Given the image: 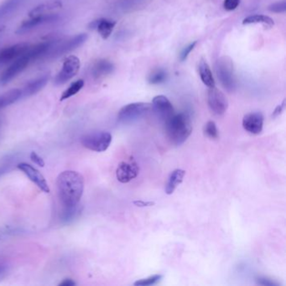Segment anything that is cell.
Here are the masks:
<instances>
[{"label":"cell","mask_w":286,"mask_h":286,"mask_svg":"<svg viewBox=\"0 0 286 286\" xmlns=\"http://www.w3.org/2000/svg\"><path fill=\"white\" fill-rule=\"evenodd\" d=\"M58 196L64 208L78 206L84 191L83 175L73 171H63L56 180Z\"/></svg>","instance_id":"obj_1"},{"label":"cell","mask_w":286,"mask_h":286,"mask_svg":"<svg viewBox=\"0 0 286 286\" xmlns=\"http://www.w3.org/2000/svg\"><path fill=\"white\" fill-rule=\"evenodd\" d=\"M166 127L169 139L176 146L184 144L192 132L191 118L184 113L174 114L166 122Z\"/></svg>","instance_id":"obj_2"},{"label":"cell","mask_w":286,"mask_h":286,"mask_svg":"<svg viewBox=\"0 0 286 286\" xmlns=\"http://www.w3.org/2000/svg\"><path fill=\"white\" fill-rule=\"evenodd\" d=\"M217 77L221 85L229 92H233L236 88L235 75L233 69V60L228 56L219 58L216 65Z\"/></svg>","instance_id":"obj_3"},{"label":"cell","mask_w":286,"mask_h":286,"mask_svg":"<svg viewBox=\"0 0 286 286\" xmlns=\"http://www.w3.org/2000/svg\"><path fill=\"white\" fill-rule=\"evenodd\" d=\"M112 142V135L109 132L97 131L83 135L81 143L83 147L95 152H104L108 150Z\"/></svg>","instance_id":"obj_4"},{"label":"cell","mask_w":286,"mask_h":286,"mask_svg":"<svg viewBox=\"0 0 286 286\" xmlns=\"http://www.w3.org/2000/svg\"><path fill=\"white\" fill-rule=\"evenodd\" d=\"M152 109L151 104L148 103H134L122 107L118 114L119 122L129 124L143 118Z\"/></svg>","instance_id":"obj_5"},{"label":"cell","mask_w":286,"mask_h":286,"mask_svg":"<svg viewBox=\"0 0 286 286\" xmlns=\"http://www.w3.org/2000/svg\"><path fill=\"white\" fill-rule=\"evenodd\" d=\"M88 35L85 33L79 34L76 36H72L68 39H66L64 42H59L51 48V51L47 54V58H57L60 57L65 54L69 53L71 51L76 50L80 46H83L87 39Z\"/></svg>","instance_id":"obj_6"},{"label":"cell","mask_w":286,"mask_h":286,"mask_svg":"<svg viewBox=\"0 0 286 286\" xmlns=\"http://www.w3.org/2000/svg\"><path fill=\"white\" fill-rule=\"evenodd\" d=\"M80 67L81 63L79 58L76 55H69L65 59L63 68L55 76L54 83L57 86L67 83L78 73Z\"/></svg>","instance_id":"obj_7"},{"label":"cell","mask_w":286,"mask_h":286,"mask_svg":"<svg viewBox=\"0 0 286 286\" xmlns=\"http://www.w3.org/2000/svg\"><path fill=\"white\" fill-rule=\"evenodd\" d=\"M208 104L210 110L216 115H222L229 109V100L223 92L216 87L208 89Z\"/></svg>","instance_id":"obj_8"},{"label":"cell","mask_w":286,"mask_h":286,"mask_svg":"<svg viewBox=\"0 0 286 286\" xmlns=\"http://www.w3.org/2000/svg\"><path fill=\"white\" fill-rule=\"evenodd\" d=\"M31 63L30 58L28 56L27 54L22 55L16 60L12 62L11 65L3 72L0 76V84L6 85L8 83L15 78L18 74L26 70V67Z\"/></svg>","instance_id":"obj_9"},{"label":"cell","mask_w":286,"mask_h":286,"mask_svg":"<svg viewBox=\"0 0 286 286\" xmlns=\"http://www.w3.org/2000/svg\"><path fill=\"white\" fill-rule=\"evenodd\" d=\"M151 106L158 118L163 120L165 122H167L175 114L173 105L171 104L170 100L163 95H159L154 97Z\"/></svg>","instance_id":"obj_10"},{"label":"cell","mask_w":286,"mask_h":286,"mask_svg":"<svg viewBox=\"0 0 286 286\" xmlns=\"http://www.w3.org/2000/svg\"><path fill=\"white\" fill-rule=\"evenodd\" d=\"M59 15L57 14H39L36 16L30 17V19L24 21L21 24L17 30V34H23L30 30L38 27V26L46 25V24L53 23L59 19Z\"/></svg>","instance_id":"obj_11"},{"label":"cell","mask_w":286,"mask_h":286,"mask_svg":"<svg viewBox=\"0 0 286 286\" xmlns=\"http://www.w3.org/2000/svg\"><path fill=\"white\" fill-rule=\"evenodd\" d=\"M30 45L28 43H18L13 45L0 51V65L8 64L16 60L27 52Z\"/></svg>","instance_id":"obj_12"},{"label":"cell","mask_w":286,"mask_h":286,"mask_svg":"<svg viewBox=\"0 0 286 286\" xmlns=\"http://www.w3.org/2000/svg\"><path fill=\"white\" fill-rule=\"evenodd\" d=\"M17 168L22 171L32 182L35 183L42 192H46V193L50 192V188L46 182V179L35 167H33L32 166H30L27 163H21L17 166Z\"/></svg>","instance_id":"obj_13"},{"label":"cell","mask_w":286,"mask_h":286,"mask_svg":"<svg viewBox=\"0 0 286 286\" xmlns=\"http://www.w3.org/2000/svg\"><path fill=\"white\" fill-rule=\"evenodd\" d=\"M138 171L139 169L136 162H134V160L122 161L118 165L116 171V176L119 182L128 183L137 177Z\"/></svg>","instance_id":"obj_14"},{"label":"cell","mask_w":286,"mask_h":286,"mask_svg":"<svg viewBox=\"0 0 286 286\" xmlns=\"http://www.w3.org/2000/svg\"><path fill=\"white\" fill-rule=\"evenodd\" d=\"M263 126V116L259 112L248 113L242 118V127L250 134H260Z\"/></svg>","instance_id":"obj_15"},{"label":"cell","mask_w":286,"mask_h":286,"mask_svg":"<svg viewBox=\"0 0 286 286\" xmlns=\"http://www.w3.org/2000/svg\"><path fill=\"white\" fill-rule=\"evenodd\" d=\"M115 26L116 21L103 18L97 19V21H92L89 24L88 27L90 30H97L101 38L107 39L110 36L111 34L113 32V28L115 27Z\"/></svg>","instance_id":"obj_16"},{"label":"cell","mask_w":286,"mask_h":286,"mask_svg":"<svg viewBox=\"0 0 286 286\" xmlns=\"http://www.w3.org/2000/svg\"><path fill=\"white\" fill-rule=\"evenodd\" d=\"M48 81L49 76L44 75V76H39L38 78L34 79L33 81L28 83L21 90V98L36 94L37 92H39L46 87Z\"/></svg>","instance_id":"obj_17"},{"label":"cell","mask_w":286,"mask_h":286,"mask_svg":"<svg viewBox=\"0 0 286 286\" xmlns=\"http://www.w3.org/2000/svg\"><path fill=\"white\" fill-rule=\"evenodd\" d=\"M114 71V66L113 63L108 60H97L92 67V75L95 78H101L113 73Z\"/></svg>","instance_id":"obj_18"},{"label":"cell","mask_w":286,"mask_h":286,"mask_svg":"<svg viewBox=\"0 0 286 286\" xmlns=\"http://www.w3.org/2000/svg\"><path fill=\"white\" fill-rule=\"evenodd\" d=\"M199 74L202 83L205 84L208 88H213L215 87L214 77L212 76V71H211L209 65L207 63L205 59L201 58L199 62Z\"/></svg>","instance_id":"obj_19"},{"label":"cell","mask_w":286,"mask_h":286,"mask_svg":"<svg viewBox=\"0 0 286 286\" xmlns=\"http://www.w3.org/2000/svg\"><path fill=\"white\" fill-rule=\"evenodd\" d=\"M185 175H186V171H183L181 169H177V170L172 171V173L169 177L168 182L166 184V194H168V195L173 194L178 186L182 182Z\"/></svg>","instance_id":"obj_20"},{"label":"cell","mask_w":286,"mask_h":286,"mask_svg":"<svg viewBox=\"0 0 286 286\" xmlns=\"http://www.w3.org/2000/svg\"><path fill=\"white\" fill-rule=\"evenodd\" d=\"M62 6H63V4L58 0L49 1V2L44 3V4H42V5H38L37 7L34 8L29 13V16L34 17L39 15V14H49L48 12L60 8Z\"/></svg>","instance_id":"obj_21"},{"label":"cell","mask_w":286,"mask_h":286,"mask_svg":"<svg viewBox=\"0 0 286 286\" xmlns=\"http://www.w3.org/2000/svg\"><path fill=\"white\" fill-rule=\"evenodd\" d=\"M21 98V89H13L0 95V109L14 104Z\"/></svg>","instance_id":"obj_22"},{"label":"cell","mask_w":286,"mask_h":286,"mask_svg":"<svg viewBox=\"0 0 286 286\" xmlns=\"http://www.w3.org/2000/svg\"><path fill=\"white\" fill-rule=\"evenodd\" d=\"M25 0H5L0 5V19L13 14L23 4Z\"/></svg>","instance_id":"obj_23"},{"label":"cell","mask_w":286,"mask_h":286,"mask_svg":"<svg viewBox=\"0 0 286 286\" xmlns=\"http://www.w3.org/2000/svg\"><path fill=\"white\" fill-rule=\"evenodd\" d=\"M251 24H263L269 27H272L275 25V22L273 18L263 14L250 15L242 21V25H251Z\"/></svg>","instance_id":"obj_24"},{"label":"cell","mask_w":286,"mask_h":286,"mask_svg":"<svg viewBox=\"0 0 286 286\" xmlns=\"http://www.w3.org/2000/svg\"><path fill=\"white\" fill-rule=\"evenodd\" d=\"M85 85V83L83 79H79L77 81H73L71 85L63 92V94L60 96V101L68 99L70 97H72L74 95L77 94L80 91L83 89V87Z\"/></svg>","instance_id":"obj_25"},{"label":"cell","mask_w":286,"mask_h":286,"mask_svg":"<svg viewBox=\"0 0 286 286\" xmlns=\"http://www.w3.org/2000/svg\"><path fill=\"white\" fill-rule=\"evenodd\" d=\"M166 78H167V73L165 72L164 70L159 69L150 75L148 81L150 84H160V83L166 81Z\"/></svg>","instance_id":"obj_26"},{"label":"cell","mask_w":286,"mask_h":286,"mask_svg":"<svg viewBox=\"0 0 286 286\" xmlns=\"http://www.w3.org/2000/svg\"><path fill=\"white\" fill-rule=\"evenodd\" d=\"M161 275H154L148 277L146 279H141L134 282V284L135 286H149L153 285V284H157L162 279Z\"/></svg>","instance_id":"obj_27"},{"label":"cell","mask_w":286,"mask_h":286,"mask_svg":"<svg viewBox=\"0 0 286 286\" xmlns=\"http://www.w3.org/2000/svg\"><path fill=\"white\" fill-rule=\"evenodd\" d=\"M78 211V206L73 207V208H64L62 214H60V219L64 222H67V221L69 222L76 216V212Z\"/></svg>","instance_id":"obj_28"},{"label":"cell","mask_w":286,"mask_h":286,"mask_svg":"<svg viewBox=\"0 0 286 286\" xmlns=\"http://www.w3.org/2000/svg\"><path fill=\"white\" fill-rule=\"evenodd\" d=\"M204 133L206 135L210 138H217L218 137V131H217L216 124L213 121H208L204 127Z\"/></svg>","instance_id":"obj_29"},{"label":"cell","mask_w":286,"mask_h":286,"mask_svg":"<svg viewBox=\"0 0 286 286\" xmlns=\"http://www.w3.org/2000/svg\"><path fill=\"white\" fill-rule=\"evenodd\" d=\"M268 9L270 12L277 13V14L284 13L286 11V1L285 0H283V1H280V2L275 3V4L270 5Z\"/></svg>","instance_id":"obj_30"},{"label":"cell","mask_w":286,"mask_h":286,"mask_svg":"<svg viewBox=\"0 0 286 286\" xmlns=\"http://www.w3.org/2000/svg\"><path fill=\"white\" fill-rule=\"evenodd\" d=\"M196 44H197V42H194L193 43L190 44L189 46H187V47H185L183 49L180 55V60L181 62H185V60H187L188 55L192 52V51H193V49L195 48Z\"/></svg>","instance_id":"obj_31"},{"label":"cell","mask_w":286,"mask_h":286,"mask_svg":"<svg viewBox=\"0 0 286 286\" xmlns=\"http://www.w3.org/2000/svg\"><path fill=\"white\" fill-rule=\"evenodd\" d=\"M257 284L263 286H279V284L273 279H269L266 277H258L256 279Z\"/></svg>","instance_id":"obj_32"},{"label":"cell","mask_w":286,"mask_h":286,"mask_svg":"<svg viewBox=\"0 0 286 286\" xmlns=\"http://www.w3.org/2000/svg\"><path fill=\"white\" fill-rule=\"evenodd\" d=\"M240 0H224L223 7L228 11H233L238 8Z\"/></svg>","instance_id":"obj_33"},{"label":"cell","mask_w":286,"mask_h":286,"mask_svg":"<svg viewBox=\"0 0 286 286\" xmlns=\"http://www.w3.org/2000/svg\"><path fill=\"white\" fill-rule=\"evenodd\" d=\"M30 159H31L35 164H36L37 166H40V167H44V159H42V157L39 156L37 153L34 152V151L31 152V154H30Z\"/></svg>","instance_id":"obj_34"},{"label":"cell","mask_w":286,"mask_h":286,"mask_svg":"<svg viewBox=\"0 0 286 286\" xmlns=\"http://www.w3.org/2000/svg\"><path fill=\"white\" fill-rule=\"evenodd\" d=\"M284 109H285V100L282 101L281 104H279V105L276 107V109H275L272 114L273 118H276L278 116L280 115V114L283 113V111L284 110Z\"/></svg>","instance_id":"obj_35"},{"label":"cell","mask_w":286,"mask_h":286,"mask_svg":"<svg viewBox=\"0 0 286 286\" xmlns=\"http://www.w3.org/2000/svg\"><path fill=\"white\" fill-rule=\"evenodd\" d=\"M134 205L139 208H145V207H152L155 205V202L153 201H133Z\"/></svg>","instance_id":"obj_36"},{"label":"cell","mask_w":286,"mask_h":286,"mask_svg":"<svg viewBox=\"0 0 286 286\" xmlns=\"http://www.w3.org/2000/svg\"><path fill=\"white\" fill-rule=\"evenodd\" d=\"M60 286H74L76 285V282L73 281L72 279H64L63 282H60L59 284Z\"/></svg>","instance_id":"obj_37"},{"label":"cell","mask_w":286,"mask_h":286,"mask_svg":"<svg viewBox=\"0 0 286 286\" xmlns=\"http://www.w3.org/2000/svg\"><path fill=\"white\" fill-rule=\"evenodd\" d=\"M6 269H7L6 265L4 264L2 262H0V275H2V274H4V273L6 271Z\"/></svg>","instance_id":"obj_38"}]
</instances>
